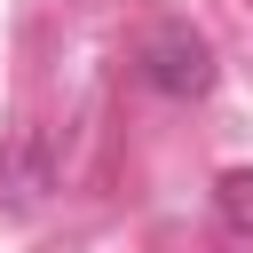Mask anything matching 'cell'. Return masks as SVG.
Returning <instances> with one entry per match:
<instances>
[{
	"instance_id": "6da1fadb",
	"label": "cell",
	"mask_w": 253,
	"mask_h": 253,
	"mask_svg": "<svg viewBox=\"0 0 253 253\" xmlns=\"http://www.w3.org/2000/svg\"><path fill=\"white\" fill-rule=\"evenodd\" d=\"M134 71H142V87H158V95L190 103V95H206V87H213V47H206V32H190L182 16H166V24H150V32H142Z\"/></svg>"
},
{
	"instance_id": "7a4b0ae2",
	"label": "cell",
	"mask_w": 253,
	"mask_h": 253,
	"mask_svg": "<svg viewBox=\"0 0 253 253\" xmlns=\"http://www.w3.org/2000/svg\"><path fill=\"white\" fill-rule=\"evenodd\" d=\"M55 190V158H47V134H8L0 142V206H40Z\"/></svg>"
},
{
	"instance_id": "3957f363",
	"label": "cell",
	"mask_w": 253,
	"mask_h": 253,
	"mask_svg": "<svg viewBox=\"0 0 253 253\" xmlns=\"http://www.w3.org/2000/svg\"><path fill=\"white\" fill-rule=\"evenodd\" d=\"M213 213H221V229L253 237V166H229V174L213 182Z\"/></svg>"
}]
</instances>
